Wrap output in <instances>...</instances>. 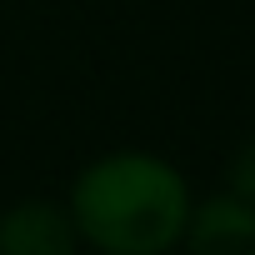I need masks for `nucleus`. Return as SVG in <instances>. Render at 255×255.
<instances>
[{"label": "nucleus", "instance_id": "f257e3e1", "mask_svg": "<svg viewBox=\"0 0 255 255\" xmlns=\"http://www.w3.org/2000/svg\"><path fill=\"white\" fill-rule=\"evenodd\" d=\"M185 180L155 155H105L75 180V225L105 255H160L185 235Z\"/></svg>", "mask_w": 255, "mask_h": 255}, {"label": "nucleus", "instance_id": "f03ea898", "mask_svg": "<svg viewBox=\"0 0 255 255\" xmlns=\"http://www.w3.org/2000/svg\"><path fill=\"white\" fill-rule=\"evenodd\" d=\"M190 255H255V205L240 195H210L185 220Z\"/></svg>", "mask_w": 255, "mask_h": 255}, {"label": "nucleus", "instance_id": "7ed1b4c3", "mask_svg": "<svg viewBox=\"0 0 255 255\" xmlns=\"http://www.w3.org/2000/svg\"><path fill=\"white\" fill-rule=\"evenodd\" d=\"M75 220L45 200H25L0 220V255H70Z\"/></svg>", "mask_w": 255, "mask_h": 255}, {"label": "nucleus", "instance_id": "20e7f679", "mask_svg": "<svg viewBox=\"0 0 255 255\" xmlns=\"http://www.w3.org/2000/svg\"><path fill=\"white\" fill-rule=\"evenodd\" d=\"M230 195H240V200L255 205V145L235 155V165H230Z\"/></svg>", "mask_w": 255, "mask_h": 255}]
</instances>
